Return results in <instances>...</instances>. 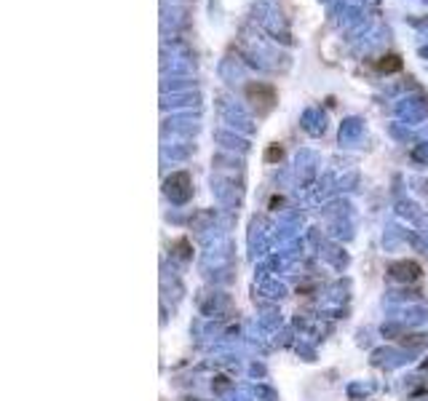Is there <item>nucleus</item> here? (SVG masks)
Instances as JSON below:
<instances>
[{
  "label": "nucleus",
  "mask_w": 428,
  "mask_h": 401,
  "mask_svg": "<svg viewBox=\"0 0 428 401\" xmlns=\"http://www.w3.org/2000/svg\"><path fill=\"white\" fill-rule=\"evenodd\" d=\"M246 97L260 113H268L273 107V102H276V91H273V86H265V83H252V86H246Z\"/></svg>",
  "instance_id": "f257e3e1"
},
{
  "label": "nucleus",
  "mask_w": 428,
  "mask_h": 401,
  "mask_svg": "<svg viewBox=\"0 0 428 401\" xmlns=\"http://www.w3.org/2000/svg\"><path fill=\"white\" fill-rule=\"evenodd\" d=\"M399 67H401L399 56H383V62H377L380 73H394V70H399Z\"/></svg>",
  "instance_id": "f03ea898"
},
{
  "label": "nucleus",
  "mask_w": 428,
  "mask_h": 401,
  "mask_svg": "<svg viewBox=\"0 0 428 401\" xmlns=\"http://www.w3.org/2000/svg\"><path fill=\"white\" fill-rule=\"evenodd\" d=\"M276 158H281V150L279 147H270L268 150V161H276Z\"/></svg>",
  "instance_id": "7ed1b4c3"
}]
</instances>
